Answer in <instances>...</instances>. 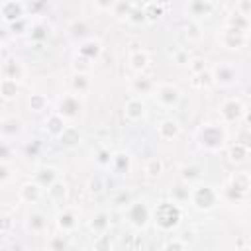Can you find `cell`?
<instances>
[{"label": "cell", "instance_id": "6da1fadb", "mask_svg": "<svg viewBox=\"0 0 251 251\" xmlns=\"http://www.w3.org/2000/svg\"><path fill=\"white\" fill-rule=\"evenodd\" d=\"M151 218L155 220L157 227L169 231V229H173V227L178 226V222H180V218H182V210H180L178 202H175V200H173V202L165 200V202H159V204H157V208L151 212Z\"/></svg>", "mask_w": 251, "mask_h": 251}, {"label": "cell", "instance_id": "7a4b0ae2", "mask_svg": "<svg viewBox=\"0 0 251 251\" xmlns=\"http://www.w3.org/2000/svg\"><path fill=\"white\" fill-rule=\"evenodd\" d=\"M226 141V129L216 124H206L198 129V143L208 151H218Z\"/></svg>", "mask_w": 251, "mask_h": 251}, {"label": "cell", "instance_id": "3957f363", "mask_svg": "<svg viewBox=\"0 0 251 251\" xmlns=\"http://www.w3.org/2000/svg\"><path fill=\"white\" fill-rule=\"evenodd\" d=\"M218 198H220V194L208 184H198L188 190V200L196 210H212L216 206Z\"/></svg>", "mask_w": 251, "mask_h": 251}, {"label": "cell", "instance_id": "277c9868", "mask_svg": "<svg viewBox=\"0 0 251 251\" xmlns=\"http://www.w3.org/2000/svg\"><path fill=\"white\" fill-rule=\"evenodd\" d=\"M126 218H127V224L131 227L143 229V227H147V224L151 220V210L143 202H131L126 208Z\"/></svg>", "mask_w": 251, "mask_h": 251}, {"label": "cell", "instance_id": "5b68a950", "mask_svg": "<svg viewBox=\"0 0 251 251\" xmlns=\"http://www.w3.org/2000/svg\"><path fill=\"white\" fill-rule=\"evenodd\" d=\"M65 120H76L82 114V100L78 94H65L59 100V110H57Z\"/></svg>", "mask_w": 251, "mask_h": 251}, {"label": "cell", "instance_id": "8992f818", "mask_svg": "<svg viewBox=\"0 0 251 251\" xmlns=\"http://www.w3.org/2000/svg\"><path fill=\"white\" fill-rule=\"evenodd\" d=\"M220 43L226 47V49H241L245 43H247V31H241V29H235V27H229L226 25L220 33Z\"/></svg>", "mask_w": 251, "mask_h": 251}, {"label": "cell", "instance_id": "52a82bcc", "mask_svg": "<svg viewBox=\"0 0 251 251\" xmlns=\"http://www.w3.org/2000/svg\"><path fill=\"white\" fill-rule=\"evenodd\" d=\"M155 94H157V100L161 106L165 108H173L178 104L180 100V90L175 86V84H169V82H159L155 84Z\"/></svg>", "mask_w": 251, "mask_h": 251}, {"label": "cell", "instance_id": "ba28073f", "mask_svg": "<svg viewBox=\"0 0 251 251\" xmlns=\"http://www.w3.org/2000/svg\"><path fill=\"white\" fill-rule=\"evenodd\" d=\"M245 114V106L239 98H227L222 106H220V116L226 124H231V122H237L241 116Z\"/></svg>", "mask_w": 251, "mask_h": 251}, {"label": "cell", "instance_id": "9c48e42d", "mask_svg": "<svg viewBox=\"0 0 251 251\" xmlns=\"http://www.w3.org/2000/svg\"><path fill=\"white\" fill-rule=\"evenodd\" d=\"M210 75H212V80H214V82L224 84V86L233 84V82L237 80V71H235V67L229 65V63H218V65L210 71Z\"/></svg>", "mask_w": 251, "mask_h": 251}, {"label": "cell", "instance_id": "30bf717a", "mask_svg": "<svg viewBox=\"0 0 251 251\" xmlns=\"http://www.w3.org/2000/svg\"><path fill=\"white\" fill-rule=\"evenodd\" d=\"M24 12H25V6H24L22 2L10 0V2H4V4L0 6V16H2V20H4V22H10V24H16L18 20H22V18H24Z\"/></svg>", "mask_w": 251, "mask_h": 251}, {"label": "cell", "instance_id": "8fae6325", "mask_svg": "<svg viewBox=\"0 0 251 251\" xmlns=\"http://www.w3.org/2000/svg\"><path fill=\"white\" fill-rule=\"evenodd\" d=\"M157 135L163 141H173V139H176L180 135V124L176 120H173V118H167L157 126Z\"/></svg>", "mask_w": 251, "mask_h": 251}, {"label": "cell", "instance_id": "7c38bea8", "mask_svg": "<svg viewBox=\"0 0 251 251\" xmlns=\"http://www.w3.org/2000/svg\"><path fill=\"white\" fill-rule=\"evenodd\" d=\"M65 127H67V120L59 112H51L47 116V120H45V131L51 137H57L59 139V135L65 131Z\"/></svg>", "mask_w": 251, "mask_h": 251}, {"label": "cell", "instance_id": "4fadbf2b", "mask_svg": "<svg viewBox=\"0 0 251 251\" xmlns=\"http://www.w3.org/2000/svg\"><path fill=\"white\" fill-rule=\"evenodd\" d=\"M249 186H251V178H249L247 171H237V173L231 175V180H229V190L231 192H239L241 198H245Z\"/></svg>", "mask_w": 251, "mask_h": 251}, {"label": "cell", "instance_id": "5bb4252c", "mask_svg": "<svg viewBox=\"0 0 251 251\" xmlns=\"http://www.w3.org/2000/svg\"><path fill=\"white\" fill-rule=\"evenodd\" d=\"M124 114L129 122H139L145 116V104L139 98H129L124 106Z\"/></svg>", "mask_w": 251, "mask_h": 251}, {"label": "cell", "instance_id": "9a60e30c", "mask_svg": "<svg viewBox=\"0 0 251 251\" xmlns=\"http://www.w3.org/2000/svg\"><path fill=\"white\" fill-rule=\"evenodd\" d=\"M41 198V186L35 184V182H24L20 186V200L27 202V204H35L37 200Z\"/></svg>", "mask_w": 251, "mask_h": 251}, {"label": "cell", "instance_id": "2e32d148", "mask_svg": "<svg viewBox=\"0 0 251 251\" xmlns=\"http://www.w3.org/2000/svg\"><path fill=\"white\" fill-rule=\"evenodd\" d=\"M22 76H24V65H22L20 61L10 59V61H6V63L2 65V78H10V80L20 82Z\"/></svg>", "mask_w": 251, "mask_h": 251}, {"label": "cell", "instance_id": "e0dca14e", "mask_svg": "<svg viewBox=\"0 0 251 251\" xmlns=\"http://www.w3.org/2000/svg\"><path fill=\"white\" fill-rule=\"evenodd\" d=\"M110 167H112L114 173H118V175L127 173V171L131 169V157H129V153H126V151L114 153V155H112V161H110Z\"/></svg>", "mask_w": 251, "mask_h": 251}, {"label": "cell", "instance_id": "ac0fdd59", "mask_svg": "<svg viewBox=\"0 0 251 251\" xmlns=\"http://www.w3.org/2000/svg\"><path fill=\"white\" fill-rule=\"evenodd\" d=\"M55 180H57V171H55L53 167H41V169H37L33 182L39 184L41 188H49Z\"/></svg>", "mask_w": 251, "mask_h": 251}, {"label": "cell", "instance_id": "d6986e66", "mask_svg": "<svg viewBox=\"0 0 251 251\" xmlns=\"http://www.w3.org/2000/svg\"><path fill=\"white\" fill-rule=\"evenodd\" d=\"M57 226L63 233H69L76 227V214L73 210H63L57 214Z\"/></svg>", "mask_w": 251, "mask_h": 251}, {"label": "cell", "instance_id": "ffe728a7", "mask_svg": "<svg viewBox=\"0 0 251 251\" xmlns=\"http://www.w3.org/2000/svg\"><path fill=\"white\" fill-rule=\"evenodd\" d=\"M25 227H27L31 233H43V231L47 229V218H45L41 212H31V214H27Z\"/></svg>", "mask_w": 251, "mask_h": 251}, {"label": "cell", "instance_id": "44dd1931", "mask_svg": "<svg viewBox=\"0 0 251 251\" xmlns=\"http://www.w3.org/2000/svg\"><path fill=\"white\" fill-rule=\"evenodd\" d=\"M100 51H102V47H100V41H96V39H86L78 47V55L86 61H94L100 55Z\"/></svg>", "mask_w": 251, "mask_h": 251}, {"label": "cell", "instance_id": "7402d4cb", "mask_svg": "<svg viewBox=\"0 0 251 251\" xmlns=\"http://www.w3.org/2000/svg\"><path fill=\"white\" fill-rule=\"evenodd\" d=\"M108 226H110V216H108L106 212L94 214L92 220L88 222V227H90V231H94V235L106 233V231H108Z\"/></svg>", "mask_w": 251, "mask_h": 251}, {"label": "cell", "instance_id": "603a6c76", "mask_svg": "<svg viewBox=\"0 0 251 251\" xmlns=\"http://www.w3.org/2000/svg\"><path fill=\"white\" fill-rule=\"evenodd\" d=\"M127 61H129V67H131L133 71H139V73H141V71L149 65V53L143 51V49H135V51L129 53Z\"/></svg>", "mask_w": 251, "mask_h": 251}, {"label": "cell", "instance_id": "cb8c5ba5", "mask_svg": "<svg viewBox=\"0 0 251 251\" xmlns=\"http://www.w3.org/2000/svg\"><path fill=\"white\" fill-rule=\"evenodd\" d=\"M0 131H2V135H6V137L18 135V133L22 131V122H20V118H16V116L4 118V120L0 122Z\"/></svg>", "mask_w": 251, "mask_h": 251}, {"label": "cell", "instance_id": "d4e9b609", "mask_svg": "<svg viewBox=\"0 0 251 251\" xmlns=\"http://www.w3.org/2000/svg\"><path fill=\"white\" fill-rule=\"evenodd\" d=\"M59 141H61V145H65V147H73V145H76V143L80 141V131H78V127H75V126H67L65 131L59 135Z\"/></svg>", "mask_w": 251, "mask_h": 251}, {"label": "cell", "instance_id": "484cf974", "mask_svg": "<svg viewBox=\"0 0 251 251\" xmlns=\"http://www.w3.org/2000/svg\"><path fill=\"white\" fill-rule=\"evenodd\" d=\"M20 92V84L16 80H10V78H2L0 80V96L4 100H14Z\"/></svg>", "mask_w": 251, "mask_h": 251}, {"label": "cell", "instance_id": "4316f807", "mask_svg": "<svg viewBox=\"0 0 251 251\" xmlns=\"http://www.w3.org/2000/svg\"><path fill=\"white\" fill-rule=\"evenodd\" d=\"M214 8H216L214 2H202V0H198V2H190V4L186 6V10L190 12V16H194V18H198V16H208Z\"/></svg>", "mask_w": 251, "mask_h": 251}, {"label": "cell", "instance_id": "83f0119b", "mask_svg": "<svg viewBox=\"0 0 251 251\" xmlns=\"http://www.w3.org/2000/svg\"><path fill=\"white\" fill-rule=\"evenodd\" d=\"M67 192H69L67 184H65L63 180H59V178H57V180L47 188L49 198H51V200H55V202H63V200L67 198Z\"/></svg>", "mask_w": 251, "mask_h": 251}, {"label": "cell", "instance_id": "f1b7e54d", "mask_svg": "<svg viewBox=\"0 0 251 251\" xmlns=\"http://www.w3.org/2000/svg\"><path fill=\"white\" fill-rule=\"evenodd\" d=\"M180 176H182V180H184V182L194 184V182H198V180H200L202 171H200V167H198V165H184V167L180 169Z\"/></svg>", "mask_w": 251, "mask_h": 251}, {"label": "cell", "instance_id": "f546056e", "mask_svg": "<svg viewBox=\"0 0 251 251\" xmlns=\"http://www.w3.org/2000/svg\"><path fill=\"white\" fill-rule=\"evenodd\" d=\"M249 157V147L245 143H235L229 147V159L233 163H243Z\"/></svg>", "mask_w": 251, "mask_h": 251}, {"label": "cell", "instance_id": "4dcf8cb0", "mask_svg": "<svg viewBox=\"0 0 251 251\" xmlns=\"http://www.w3.org/2000/svg\"><path fill=\"white\" fill-rule=\"evenodd\" d=\"M161 14H163V4H159V2H147V4H143L145 22H155Z\"/></svg>", "mask_w": 251, "mask_h": 251}, {"label": "cell", "instance_id": "1f68e13d", "mask_svg": "<svg viewBox=\"0 0 251 251\" xmlns=\"http://www.w3.org/2000/svg\"><path fill=\"white\" fill-rule=\"evenodd\" d=\"M73 88L78 92V94H84L90 90V78L86 73H75L73 76Z\"/></svg>", "mask_w": 251, "mask_h": 251}, {"label": "cell", "instance_id": "d6a6232c", "mask_svg": "<svg viewBox=\"0 0 251 251\" xmlns=\"http://www.w3.org/2000/svg\"><path fill=\"white\" fill-rule=\"evenodd\" d=\"M229 27H235V29H241V31H247L249 29V18L247 16H241L237 12H233L229 18H227V24Z\"/></svg>", "mask_w": 251, "mask_h": 251}, {"label": "cell", "instance_id": "836d02e7", "mask_svg": "<svg viewBox=\"0 0 251 251\" xmlns=\"http://www.w3.org/2000/svg\"><path fill=\"white\" fill-rule=\"evenodd\" d=\"M131 86H133L135 92H141V94H149V92L155 90V82H153L151 78H147V76H139V78H135Z\"/></svg>", "mask_w": 251, "mask_h": 251}, {"label": "cell", "instance_id": "e575fe53", "mask_svg": "<svg viewBox=\"0 0 251 251\" xmlns=\"http://www.w3.org/2000/svg\"><path fill=\"white\" fill-rule=\"evenodd\" d=\"M190 84H192L194 88H208V86H212V84H214V80H212V75H210V71H206V73H200V75H192V78H190Z\"/></svg>", "mask_w": 251, "mask_h": 251}, {"label": "cell", "instance_id": "d590c367", "mask_svg": "<svg viewBox=\"0 0 251 251\" xmlns=\"http://www.w3.org/2000/svg\"><path fill=\"white\" fill-rule=\"evenodd\" d=\"M145 173H147V176H159L161 173H163V161L161 159H157V157H151V159H147V163H145Z\"/></svg>", "mask_w": 251, "mask_h": 251}, {"label": "cell", "instance_id": "8d00e7d4", "mask_svg": "<svg viewBox=\"0 0 251 251\" xmlns=\"http://www.w3.org/2000/svg\"><path fill=\"white\" fill-rule=\"evenodd\" d=\"M92 249L94 251H112V239L108 233H100L94 237L92 241Z\"/></svg>", "mask_w": 251, "mask_h": 251}, {"label": "cell", "instance_id": "74e56055", "mask_svg": "<svg viewBox=\"0 0 251 251\" xmlns=\"http://www.w3.org/2000/svg\"><path fill=\"white\" fill-rule=\"evenodd\" d=\"M184 29H186L184 33H186L188 41H198L202 37V27H200V24L196 20H188V24H186Z\"/></svg>", "mask_w": 251, "mask_h": 251}, {"label": "cell", "instance_id": "f35d334b", "mask_svg": "<svg viewBox=\"0 0 251 251\" xmlns=\"http://www.w3.org/2000/svg\"><path fill=\"white\" fill-rule=\"evenodd\" d=\"M188 69H190L192 75L206 73L208 71V61L202 59V57H192V59H188Z\"/></svg>", "mask_w": 251, "mask_h": 251}, {"label": "cell", "instance_id": "ab89813d", "mask_svg": "<svg viewBox=\"0 0 251 251\" xmlns=\"http://www.w3.org/2000/svg\"><path fill=\"white\" fill-rule=\"evenodd\" d=\"M27 104H29V110L43 112L47 108V96H43V94H31L29 100H27Z\"/></svg>", "mask_w": 251, "mask_h": 251}, {"label": "cell", "instance_id": "60d3db41", "mask_svg": "<svg viewBox=\"0 0 251 251\" xmlns=\"http://www.w3.org/2000/svg\"><path fill=\"white\" fill-rule=\"evenodd\" d=\"M47 249L49 251H69V243L63 235H53L47 243Z\"/></svg>", "mask_w": 251, "mask_h": 251}, {"label": "cell", "instance_id": "b9f144b4", "mask_svg": "<svg viewBox=\"0 0 251 251\" xmlns=\"http://www.w3.org/2000/svg\"><path fill=\"white\" fill-rule=\"evenodd\" d=\"M126 20L131 22V24H141V22H145L143 4H131V12H129V16H127Z\"/></svg>", "mask_w": 251, "mask_h": 251}, {"label": "cell", "instance_id": "7bdbcfd3", "mask_svg": "<svg viewBox=\"0 0 251 251\" xmlns=\"http://www.w3.org/2000/svg\"><path fill=\"white\" fill-rule=\"evenodd\" d=\"M114 206H118V208H127L129 204H131V194L127 192V190H120L116 196H114Z\"/></svg>", "mask_w": 251, "mask_h": 251}, {"label": "cell", "instance_id": "ee69618b", "mask_svg": "<svg viewBox=\"0 0 251 251\" xmlns=\"http://www.w3.org/2000/svg\"><path fill=\"white\" fill-rule=\"evenodd\" d=\"M112 10L118 18H127L129 12H131V4H126V2H114L112 4Z\"/></svg>", "mask_w": 251, "mask_h": 251}, {"label": "cell", "instance_id": "f6af8a7d", "mask_svg": "<svg viewBox=\"0 0 251 251\" xmlns=\"http://www.w3.org/2000/svg\"><path fill=\"white\" fill-rule=\"evenodd\" d=\"M88 190H90L92 194L102 192V190H104V180H102V176H92V178L88 180Z\"/></svg>", "mask_w": 251, "mask_h": 251}, {"label": "cell", "instance_id": "bcb514c9", "mask_svg": "<svg viewBox=\"0 0 251 251\" xmlns=\"http://www.w3.org/2000/svg\"><path fill=\"white\" fill-rule=\"evenodd\" d=\"M163 251H186V245L180 239H171L163 245Z\"/></svg>", "mask_w": 251, "mask_h": 251}, {"label": "cell", "instance_id": "7dc6e473", "mask_svg": "<svg viewBox=\"0 0 251 251\" xmlns=\"http://www.w3.org/2000/svg\"><path fill=\"white\" fill-rule=\"evenodd\" d=\"M110 161H112V155H110L108 149H100V151L96 153V163H98L100 167H110Z\"/></svg>", "mask_w": 251, "mask_h": 251}, {"label": "cell", "instance_id": "c3c4849f", "mask_svg": "<svg viewBox=\"0 0 251 251\" xmlns=\"http://www.w3.org/2000/svg\"><path fill=\"white\" fill-rule=\"evenodd\" d=\"M14 227V220L10 216H0V233H8Z\"/></svg>", "mask_w": 251, "mask_h": 251}, {"label": "cell", "instance_id": "681fc988", "mask_svg": "<svg viewBox=\"0 0 251 251\" xmlns=\"http://www.w3.org/2000/svg\"><path fill=\"white\" fill-rule=\"evenodd\" d=\"M173 61H175L176 65H188V55H186V51H176V53L173 55Z\"/></svg>", "mask_w": 251, "mask_h": 251}, {"label": "cell", "instance_id": "f907efd6", "mask_svg": "<svg viewBox=\"0 0 251 251\" xmlns=\"http://www.w3.org/2000/svg\"><path fill=\"white\" fill-rule=\"evenodd\" d=\"M71 29H73V35H82L84 29H86V25H84V22H75Z\"/></svg>", "mask_w": 251, "mask_h": 251}, {"label": "cell", "instance_id": "816d5d0a", "mask_svg": "<svg viewBox=\"0 0 251 251\" xmlns=\"http://www.w3.org/2000/svg\"><path fill=\"white\" fill-rule=\"evenodd\" d=\"M8 178H10V167L4 165V163H0V182H4Z\"/></svg>", "mask_w": 251, "mask_h": 251}, {"label": "cell", "instance_id": "f5cc1de1", "mask_svg": "<svg viewBox=\"0 0 251 251\" xmlns=\"http://www.w3.org/2000/svg\"><path fill=\"white\" fill-rule=\"evenodd\" d=\"M6 35H8V33H6V29L0 25V41H4V39H6Z\"/></svg>", "mask_w": 251, "mask_h": 251}, {"label": "cell", "instance_id": "db71d44e", "mask_svg": "<svg viewBox=\"0 0 251 251\" xmlns=\"http://www.w3.org/2000/svg\"><path fill=\"white\" fill-rule=\"evenodd\" d=\"M45 251H49V249H45Z\"/></svg>", "mask_w": 251, "mask_h": 251}]
</instances>
